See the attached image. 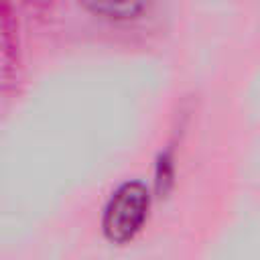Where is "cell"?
<instances>
[{
  "mask_svg": "<svg viewBox=\"0 0 260 260\" xmlns=\"http://www.w3.org/2000/svg\"><path fill=\"white\" fill-rule=\"evenodd\" d=\"M152 193L142 181H126L108 197L102 211V234L110 244L132 242L148 221Z\"/></svg>",
  "mask_w": 260,
  "mask_h": 260,
  "instance_id": "1",
  "label": "cell"
},
{
  "mask_svg": "<svg viewBox=\"0 0 260 260\" xmlns=\"http://www.w3.org/2000/svg\"><path fill=\"white\" fill-rule=\"evenodd\" d=\"M85 12L110 22H132L146 16L156 0H75Z\"/></svg>",
  "mask_w": 260,
  "mask_h": 260,
  "instance_id": "2",
  "label": "cell"
}]
</instances>
